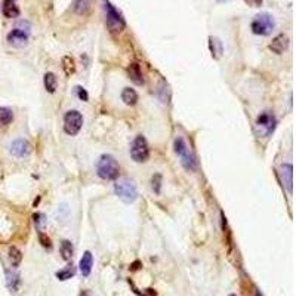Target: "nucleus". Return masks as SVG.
<instances>
[{
	"label": "nucleus",
	"mask_w": 296,
	"mask_h": 296,
	"mask_svg": "<svg viewBox=\"0 0 296 296\" xmlns=\"http://www.w3.org/2000/svg\"><path fill=\"white\" fill-rule=\"evenodd\" d=\"M96 172H98V177L100 178H103L105 181H113V179H117L120 167H118L117 160L111 154H104V156H101L100 160H98Z\"/></svg>",
	"instance_id": "nucleus-1"
},
{
	"label": "nucleus",
	"mask_w": 296,
	"mask_h": 296,
	"mask_svg": "<svg viewBox=\"0 0 296 296\" xmlns=\"http://www.w3.org/2000/svg\"><path fill=\"white\" fill-rule=\"evenodd\" d=\"M114 191H116V195L118 197V199L123 203H128L129 205V203H133L138 199L136 185L133 184V181H131L128 178L118 179L114 184Z\"/></svg>",
	"instance_id": "nucleus-2"
},
{
	"label": "nucleus",
	"mask_w": 296,
	"mask_h": 296,
	"mask_svg": "<svg viewBox=\"0 0 296 296\" xmlns=\"http://www.w3.org/2000/svg\"><path fill=\"white\" fill-rule=\"evenodd\" d=\"M274 27H276V21H274L273 15H269L266 12L258 14L251 24V29H252L253 34H256V36H268V34L273 33Z\"/></svg>",
	"instance_id": "nucleus-3"
},
{
	"label": "nucleus",
	"mask_w": 296,
	"mask_h": 296,
	"mask_svg": "<svg viewBox=\"0 0 296 296\" xmlns=\"http://www.w3.org/2000/svg\"><path fill=\"white\" fill-rule=\"evenodd\" d=\"M131 156L136 163H144L150 157V147L144 136H136L131 147Z\"/></svg>",
	"instance_id": "nucleus-4"
},
{
	"label": "nucleus",
	"mask_w": 296,
	"mask_h": 296,
	"mask_svg": "<svg viewBox=\"0 0 296 296\" xmlns=\"http://www.w3.org/2000/svg\"><path fill=\"white\" fill-rule=\"evenodd\" d=\"M83 126V116L77 110H70L64 117V131L65 133L74 136L80 132Z\"/></svg>",
	"instance_id": "nucleus-5"
},
{
	"label": "nucleus",
	"mask_w": 296,
	"mask_h": 296,
	"mask_svg": "<svg viewBox=\"0 0 296 296\" xmlns=\"http://www.w3.org/2000/svg\"><path fill=\"white\" fill-rule=\"evenodd\" d=\"M255 126L261 136H269L276 129V117L268 111H264L258 116Z\"/></svg>",
	"instance_id": "nucleus-6"
},
{
	"label": "nucleus",
	"mask_w": 296,
	"mask_h": 296,
	"mask_svg": "<svg viewBox=\"0 0 296 296\" xmlns=\"http://www.w3.org/2000/svg\"><path fill=\"white\" fill-rule=\"evenodd\" d=\"M105 12H107V26L111 31H118L125 27V21H123L121 15L110 5H105Z\"/></svg>",
	"instance_id": "nucleus-7"
},
{
	"label": "nucleus",
	"mask_w": 296,
	"mask_h": 296,
	"mask_svg": "<svg viewBox=\"0 0 296 296\" xmlns=\"http://www.w3.org/2000/svg\"><path fill=\"white\" fill-rule=\"evenodd\" d=\"M8 42H9V44H12L15 47H24L29 42V30L14 29L8 34Z\"/></svg>",
	"instance_id": "nucleus-8"
},
{
	"label": "nucleus",
	"mask_w": 296,
	"mask_h": 296,
	"mask_svg": "<svg viewBox=\"0 0 296 296\" xmlns=\"http://www.w3.org/2000/svg\"><path fill=\"white\" fill-rule=\"evenodd\" d=\"M30 151H31V147L26 139H15L11 144V154L18 157V159L27 157L30 154Z\"/></svg>",
	"instance_id": "nucleus-9"
},
{
	"label": "nucleus",
	"mask_w": 296,
	"mask_h": 296,
	"mask_svg": "<svg viewBox=\"0 0 296 296\" xmlns=\"http://www.w3.org/2000/svg\"><path fill=\"white\" fill-rule=\"evenodd\" d=\"M289 46V37L286 34H279L273 39V42L269 43V49L273 51L274 54L280 55L283 54Z\"/></svg>",
	"instance_id": "nucleus-10"
},
{
	"label": "nucleus",
	"mask_w": 296,
	"mask_h": 296,
	"mask_svg": "<svg viewBox=\"0 0 296 296\" xmlns=\"http://www.w3.org/2000/svg\"><path fill=\"white\" fill-rule=\"evenodd\" d=\"M92 266H93V256L92 253L88 251L83 253L82 259H80V264H79V268H80V273L83 277H88L90 274V271H92Z\"/></svg>",
	"instance_id": "nucleus-11"
},
{
	"label": "nucleus",
	"mask_w": 296,
	"mask_h": 296,
	"mask_svg": "<svg viewBox=\"0 0 296 296\" xmlns=\"http://www.w3.org/2000/svg\"><path fill=\"white\" fill-rule=\"evenodd\" d=\"M280 175H281L283 184L287 187L289 192H292V187H293V167H292V164H289V163L283 164L280 169Z\"/></svg>",
	"instance_id": "nucleus-12"
},
{
	"label": "nucleus",
	"mask_w": 296,
	"mask_h": 296,
	"mask_svg": "<svg viewBox=\"0 0 296 296\" xmlns=\"http://www.w3.org/2000/svg\"><path fill=\"white\" fill-rule=\"evenodd\" d=\"M3 15L6 18L19 16V8H18L16 0H5L3 2Z\"/></svg>",
	"instance_id": "nucleus-13"
},
{
	"label": "nucleus",
	"mask_w": 296,
	"mask_h": 296,
	"mask_svg": "<svg viewBox=\"0 0 296 296\" xmlns=\"http://www.w3.org/2000/svg\"><path fill=\"white\" fill-rule=\"evenodd\" d=\"M128 74H129V77L133 83L136 85H142L144 83V77H142V71H141V67L138 64H131L128 67Z\"/></svg>",
	"instance_id": "nucleus-14"
},
{
	"label": "nucleus",
	"mask_w": 296,
	"mask_h": 296,
	"mask_svg": "<svg viewBox=\"0 0 296 296\" xmlns=\"http://www.w3.org/2000/svg\"><path fill=\"white\" fill-rule=\"evenodd\" d=\"M179 157H181V164L184 166L185 170H188V172H194V170H195V167H197V160H195V157H194L192 153L185 151V153H184L182 156H179Z\"/></svg>",
	"instance_id": "nucleus-15"
},
{
	"label": "nucleus",
	"mask_w": 296,
	"mask_h": 296,
	"mask_svg": "<svg viewBox=\"0 0 296 296\" xmlns=\"http://www.w3.org/2000/svg\"><path fill=\"white\" fill-rule=\"evenodd\" d=\"M121 101L126 105H135L138 103V93L131 88H125L121 92Z\"/></svg>",
	"instance_id": "nucleus-16"
},
{
	"label": "nucleus",
	"mask_w": 296,
	"mask_h": 296,
	"mask_svg": "<svg viewBox=\"0 0 296 296\" xmlns=\"http://www.w3.org/2000/svg\"><path fill=\"white\" fill-rule=\"evenodd\" d=\"M43 83H44V89L49 93H54L57 90L58 80H57V76H55L54 73H46L44 74V79H43Z\"/></svg>",
	"instance_id": "nucleus-17"
},
{
	"label": "nucleus",
	"mask_w": 296,
	"mask_h": 296,
	"mask_svg": "<svg viewBox=\"0 0 296 296\" xmlns=\"http://www.w3.org/2000/svg\"><path fill=\"white\" fill-rule=\"evenodd\" d=\"M8 258H9V262L14 268H16L21 261H22V253L18 248H15V246H12V248H9V252H8Z\"/></svg>",
	"instance_id": "nucleus-18"
},
{
	"label": "nucleus",
	"mask_w": 296,
	"mask_h": 296,
	"mask_svg": "<svg viewBox=\"0 0 296 296\" xmlns=\"http://www.w3.org/2000/svg\"><path fill=\"white\" fill-rule=\"evenodd\" d=\"M59 251H61V255L65 261H70L73 258L74 249H73V244L70 240H62V243L59 246Z\"/></svg>",
	"instance_id": "nucleus-19"
},
{
	"label": "nucleus",
	"mask_w": 296,
	"mask_h": 296,
	"mask_svg": "<svg viewBox=\"0 0 296 296\" xmlns=\"http://www.w3.org/2000/svg\"><path fill=\"white\" fill-rule=\"evenodd\" d=\"M6 284L11 290L16 292L19 286V276L14 273V271H6Z\"/></svg>",
	"instance_id": "nucleus-20"
},
{
	"label": "nucleus",
	"mask_w": 296,
	"mask_h": 296,
	"mask_svg": "<svg viewBox=\"0 0 296 296\" xmlns=\"http://www.w3.org/2000/svg\"><path fill=\"white\" fill-rule=\"evenodd\" d=\"M12 120H14V113H12V110H9V108H6V107L0 108V126L9 125Z\"/></svg>",
	"instance_id": "nucleus-21"
},
{
	"label": "nucleus",
	"mask_w": 296,
	"mask_h": 296,
	"mask_svg": "<svg viewBox=\"0 0 296 296\" xmlns=\"http://www.w3.org/2000/svg\"><path fill=\"white\" fill-rule=\"evenodd\" d=\"M74 274H76V268H74L73 265H68L67 268H64V269H59L58 273H57V279L58 280H68V279H71Z\"/></svg>",
	"instance_id": "nucleus-22"
},
{
	"label": "nucleus",
	"mask_w": 296,
	"mask_h": 296,
	"mask_svg": "<svg viewBox=\"0 0 296 296\" xmlns=\"http://www.w3.org/2000/svg\"><path fill=\"white\" fill-rule=\"evenodd\" d=\"M62 70L67 76H71V74L76 71V64H74V59L71 57H64L62 58Z\"/></svg>",
	"instance_id": "nucleus-23"
},
{
	"label": "nucleus",
	"mask_w": 296,
	"mask_h": 296,
	"mask_svg": "<svg viewBox=\"0 0 296 296\" xmlns=\"http://www.w3.org/2000/svg\"><path fill=\"white\" fill-rule=\"evenodd\" d=\"M174 148H175V153L178 156H182L185 151H188V147H187V142L184 141V138L178 136L174 142Z\"/></svg>",
	"instance_id": "nucleus-24"
},
{
	"label": "nucleus",
	"mask_w": 296,
	"mask_h": 296,
	"mask_svg": "<svg viewBox=\"0 0 296 296\" xmlns=\"http://www.w3.org/2000/svg\"><path fill=\"white\" fill-rule=\"evenodd\" d=\"M209 40H210V52H212V55H215V57L221 55L222 54V44H221V42L216 37H210Z\"/></svg>",
	"instance_id": "nucleus-25"
},
{
	"label": "nucleus",
	"mask_w": 296,
	"mask_h": 296,
	"mask_svg": "<svg viewBox=\"0 0 296 296\" xmlns=\"http://www.w3.org/2000/svg\"><path fill=\"white\" fill-rule=\"evenodd\" d=\"M151 187H153V191L156 194H160V188H162V175L156 174L153 178H151Z\"/></svg>",
	"instance_id": "nucleus-26"
},
{
	"label": "nucleus",
	"mask_w": 296,
	"mask_h": 296,
	"mask_svg": "<svg viewBox=\"0 0 296 296\" xmlns=\"http://www.w3.org/2000/svg\"><path fill=\"white\" fill-rule=\"evenodd\" d=\"M33 221H34V225H36V228L39 230V231H42V227H43V224H44V215L43 213H34L33 215Z\"/></svg>",
	"instance_id": "nucleus-27"
},
{
	"label": "nucleus",
	"mask_w": 296,
	"mask_h": 296,
	"mask_svg": "<svg viewBox=\"0 0 296 296\" xmlns=\"http://www.w3.org/2000/svg\"><path fill=\"white\" fill-rule=\"evenodd\" d=\"M39 240H40V243H42L43 248H47V249H51V248H52L51 238H49L44 233H39Z\"/></svg>",
	"instance_id": "nucleus-28"
},
{
	"label": "nucleus",
	"mask_w": 296,
	"mask_h": 296,
	"mask_svg": "<svg viewBox=\"0 0 296 296\" xmlns=\"http://www.w3.org/2000/svg\"><path fill=\"white\" fill-rule=\"evenodd\" d=\"M76 92H77V96L80 98L82 101H88V100H89V95H88V92H86L83 88L77 86V88H76Z\"/></svg>",
	"instance_id": "nucleus-29"
},
{
	"label": "nucleus",
	"mask_w": 296,
	"mask_h": 296,
	"mask_svg": "<svg viewBox=\"0 0 296 296\" xmlns=\"http://www.w3.org/2000/svg\"><path fill=\"white\" fill-rule=\"evenodd\" d=\"M244 3L252 8H259L262 5V0H244Z\"/></svg>",
	"instance_id": "nucleus-30"
},
{
	"label": "nucleus",
	"mask_w": 296,
	"mask_h": 296,
	"mask_svg": "<svg viewBox=\"0 0 296 296\" xmlns=\"http://www.w3.org/2000/svg\"><path fill=\"white\" fill-rule=\"evenodd\" d=\"M216 2H221V3H224V2H230V0H216Z\"/></svg>",
	"instance_id": "nucleus-31"
},
{
	"label": "nucleus",
	"mask_w": 296,
	"mask_h": 296,
	"mask_svg": "<svg viewBox=\"0 0 296 296\" xmlns=\"http://www.w3.org/2000/svg\"><path fill=\"white\" fill-rule=\"evenodd\" d=\"M255 296H262V295H261V292H256V293H255Z\"/></svg>",
	"instance_id": "nucleus-32"
},
{
	"label": "nucleus",
	"mask_w": 296,
	"mask_h": 296,
	"mask_svg": "<svg viewBox=\"0 0 296 296\" xmlns=\"http://www.w3.org/2000/svg\"><path fill=\"white\" fill-rule=\"evenodd\" d=\"M80 296H90V295H89V293H82Z\"/></svg>",
	"instance_id": "nucleus-33"
},
{
	"label": "nucleus",
	"mask_w": 296,
	"mask_h": 296,
	"mask_svg": "<svg viewBox=\"0 0 296 296\" xmlns=\"http://www.w3.org/2000/svg\"><path fill=\"white\" fill-rule=\"evenodd\" d=\"M230 296H236V295H230Z\"/></svg>",
	"instance_id": "nucleus-34"
}]
</instances>
